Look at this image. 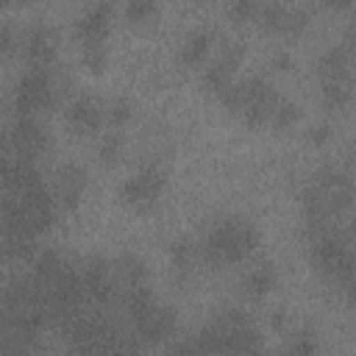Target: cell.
<instances>
[{"label":"cell","instance_id":"d4e9b609","mask_svg":"<svg viewBox=\"0 0 356 356\" xmlns=\"http://www.w3.org/2000/svg\"><path fill=\"white\" fill-rule=\"evenodd\" d=\"M125 156V139L120 131H108L100 136L97 142V161L106 164V167H114L120 159Z\"/></svg>","mask_w":356,"mask_h":356},{"label":"cell","instance_id":"9c48e42d","mask_svg":"<svg viewBox=\"0 0 356 356\" xmlns=\"http://www.w3.org/2000/svg\"><path fill=\"white\" fill-rule=\"evenodd\" d=\"M8 136V147L14 156L36 161L47 147H50V131L44 128V122L39 117H19L14 114V122L6 131Z\"/></svg>","mask_w":356,"mask_h":356},{"label":"cell","instance_id":"8992f818","mask_svg":"<svg viewBox=\"0 0 356 356\" xmlns=\"http://www.w3.org/2000/svg\"><path fill=\"white\" fill-rule=\"evenodd\" d=\"M167 186V172L159 161H142L139 170L122 181L120 200L134 211H150Z\"/></svg>","mask_w":356,"mask_h":356},{"label":"cell","instance_id":"30bf717a","mask_svg":"<svg viewBox=\"0 0 356 356\" xmlns=\"http://www.w3.org/2000/svg\"><path fill=\"white\" fill-rule=\"evenodd\" d=\"M253 19H256L259 28L267 31V33L298 36V33L309 25L312 14H309L306 6H292V3H264V6L256 8V17H253Z\"/></svg>","mask_w":356,"mask_h":356},{"label":"cell","instance_id":"d6986e66","mask_svg":"<svg viewBox=\"0 0 356 356\" xmlns=\"http://www.w3.org/2000/svg\"><path fill=\"white\" fill-rule=\"evenodd\" d=\"M170 261L178 273V281L186 284L192 275H195V267L200 264L197 261V245L189 239V236H178L170 242Z\"/></svg>","mask_w":356,"mask_h":356},{"label":"cell","instance_id":"83f0119b","mask_svg":"<svg viewBox=\"0 0 356 356\" xmlns=\"http://www.w3.org/2000/svg\"><path fill=\"white\" fill-rule=\"evenodd\" d=\"M81 61L92 72H103L108 64V47L106 44H81Z\"/></svg>","mask_w":356,"mask_h":356},{"label":"cell","instance_id":"4316f807","mask_svg":"<svg viewBox=\"0 0 356 356\" xmlns=\"http://www.w3.org/2000/svg\"><path fill=\"white\" fill-rule=\"evenodd\" d=\"M19 53V28L11 19H0V61Z\"/></svg>","mask_w":356,"mask_h":356},{"label":"cell","instance_id":"603a6c76","mask_svg":"<svg viewBox=\"0 0 356 356\" xmlns=\"http://www.w3.org/2000/svg\"><path fill=\"white\" fill-rule=\"evenodd\" d=\"M298 120H300V106L289 97H278V103L270 114V128L284 134V131H292L298 125Z\"/></svg>","mask_w":356,"mask_h":356},{"label":"cell","instance_id":"44dd1931","mask_svg":"<svg viewBox=\"0 0 356 356\" xmlns=\"http://www.w3.org/2000/svg\"><path fill=\"white\" fill-rule=\"evenodd\" d=\"M320 348V337L312 325H298L289 331V339H286V356H314Z\"/></svg>","mask_w":356,"mask_h":356},{"label":"cell","instance_id":"ba28073f","mask_svg":"<svg viewBox=\"0 0 356 356\" xmlns=\"http://www.w3.org/2000/svg\"><path fill=\"white\" fill-rule=\"evenodd\" d=\"M19 53L25 56L28 67L47 70L56 64L58 56V33L50 22L33 19L19 31Z\"/></svg>","mask_w":356,"mask_h":356},{"label":"cell","instance_id":"4dcf8cb0","mask_svg":"<svg viewBox=\"0 0 356 356\" xmlns=\"http://www.w3.org/2000/svg\"><path fill=\"white\" fill-rule=\"evenodd\" d=\"M331 134H334V128H331L328 122H314V125L306 131V139H309V145L320 147V145H325V142L331 139Z\"/></svg>","mask_w":356,"mask_h":356},{"label":"cell","instance_id":"7402d4cb","mask_svg":"<svg viewBox=\"0 0 356 356\" xmlns=\"http://www.w3.org/2000/svg\"><path fill=\"white\" fill-rule=\"evenodd\" d=\"M134 111H136V106H134V100L128 95H117L108 103H103V120L111 125V131L128 125L134 120Z\"/></svg>","mask_w":356,"mask_h":356},{"label":"cell","instance_id":"f1b7e54d","mask_svg":"<svg viewBox=\"0 0 356 356\" xmlns=\"http://www.w3.org/2000/svg\"><path fill=\"white\" fill-rule=\"evenodd\" d=\"M167 356H211V353H209V350L195 339V334H192V337H186V339L172 342L170 350H167Z\"/></svg>","mask_w":356,"mask_h":356},{"label":"cell","instance_id":"5bb4252c","mask_svg":"<svg viewBox=\"0 0 356 356\" xmlns=\"http://www.w3.org/2000/svg\"><path fill=\"white\" fill-rule=\"evenodd\" d=\"M111 17H114V8L108 3L86 6L72 22V33L78 44H106L108 31H111Z\"/></svg>","mask_w":356,"mask_h":356},{"label":"cell","instance_id":"6da1fadb","mask_svg":"<svg viewBox=\"0 0 356 356\" xmlns=\"http://www.w3.org/2000/svg\"><path fill=\"white\" fill-rule=\"evenodd\" d=\"M197 245V261L209 270L242 264L250 259V253L259 245V228L253 220L239 217V214H225L206 225Z\"/></svg>","mask_w":356,"mask_h":356},{"label":"cell","instance_id":"e575fe53","mask_svg":"<svg viewBox=\"0 0 356 356\" xmlns=\"http://www.w3.org/2000/svg\"><path fill=\"white\" fill-rule=\"evenodd\" d=\"M6 153H11V147H8V136H6V131H3V125H0V159H3Z\"/></svg>","mask_w":356,"mask_h":356},{"label":"cell","instance_id":"d590c367","mask_svg":"<svg viewBox=\"0 0 356 356\" xmlns=\"http://www.w3.org/2000/svg\"><path fill=\"white\" fill-rule=\"evenodd\" d=\"M261 356H286V353H261Z\"/></svg>","mask_w":356,"mask_h":356},{"label":"cell","instance_id":"7a4b0ae2","mask_svg":"<svg viewBox=\"0 0 356 356\" xmlns=\"http://www.w3.org/2000/svg\"><path fill=\"white\" fill-rule=\"evenodd\" d=\"M195 339L211 356H261L264 353L259 325L245 309H236V306L220 309L200 331H195Z\"/></svg>","mask_w":356,"mask_h":356},{"label":"cell","instance_id":"ffe728a7","mask_svg":"<svg viewBox=\"0 0 356 356\" xmlns=\"http://www.w3.org/2000/svg\"><path fill=\"white\" fill-rule=\"evenodd\" d=\"M278 281V273H275V264L273 261H259L253 264L245 275H242V292L248 298H264Z\"/></svg>","mask_w":356,"mask_h":356},{"label":"cell","instance_id":"52a82bcc","mask_svg":"<svg viewBox=\"0 0 356 356\" xmlns=\"http://www.w3.org/2000/svg\"><path fill=\"white\" fill-rule=\"evenodd\" d=\"M78 275H81V286L89 303L100 306L103 312H108L117 300V284H114V270H111V259L92 253L78 264Z\"/></svg>","mask_w":356,"mask_h":356},{"label":"cell","instance_id":"cb8c5ba5","mask_svg":"<svg viewBox=\"0 0 356 356\" xmlns=\"http://www.w3.org/2000/svg\"><path fill=\"white\" fill-rule=\"evenodd\" d=\"M320 92H323V106L328 111H345L350 106V97H353V83H320Z\"/></svg>","mask_w":356,"mask_h":356},{"label":"cell","instance_id":"484cf974","mask_svg":"<svg viewBox=\"0 0 356 356\" xmlns=\"http://www.w3.org/2000/svg\"><path fill=\"white\" fill-rule=\"evenodd\" d=\"M125 17L131 25H147L159 17V6L153 0H131L125 6Z\"/></svg>","mask_w":356,"mask_h":356},{"label":"cell","instance_id":"f546056e","mask_svg":"<svg viewBox=\"0 0 356 356\" xmlns=\"http://www.w3.org/2000/svg\"><path fill=\"white\" fill-rule=\"evenodd\" d=\"M256 8H259V3H253V0H234V3H228V17L234 22H250L256 17Z\"/></svg>","mask_w":356,"mask_h":356},{"label":"cell","instance_id":"2e32d148","mask_svg":"<svg viewBox=\"0 0 356 356\" xmlns=\"http://www.w3.org/2000/svg\"><path fill=\"white\" fill-rule=\"evenodd\" d=\"M317 81L320 83H353V47L345 42L328 44L317 58Z\"/></svg>","mask_w":356,"mask_h":356},{"label":"cell","instance_id":"8fae6325","mask_svg":"<svg viewBox=\"0 0 356 356\" xmlns=\"http://www.w3.org/2000/svg\"><path fill=\"white\" fill-rule=\"evenodd\" d=\"M242 56H245V42L242 39H225L220 44V53L203 70V89L209 95H217L220 97L234 83V72H236Z\"/></svg>","mask_w":356,"mask_h":356},{"label":"cell","instance_id":"1f68e13d","mask_svg":"<svg viewBox=\"0 0 356 356\" xmlns=\"http://www.w3.org/2000/svg\"><path fill=\"white\" fill-rule=\"evenodd\" d=\"M0 356H31V348L0 334Z\"/></svg>","mask_w":356,"mask_h":356},{"label":"cell","instance_id":"ac0fdd59","mask_svg":"<svg viewBox=\"0 0 356 356\" xmlns=\"http://www.w3.org/2000/svg\"><path fill=\"white\" fill-rule=\"evenodd\" d=\"M214 44V28L211 25H197L186 33V39L181 42V50H178V61L184 67H197L206 61L209 50Z\"/></svg>","mask_w":356,"mask_h":356},{"label":"cell","instance_id":"277c9868","mask_svg":"<svg viewBox=\"0 0 356 356\" xmlns=\"http://www.w3.org/2000/svg\"><path fill=\"white\" fill-rule=\"evenodd\" d=\"M67 95H70V75H64L53 67H47V70L28 67L14 83V95H11L14 114L39 117L42 111L56 108Z\"/></svg>","mask_w":356,"mask_h":356},{"label":"cell","instance_id":"5b68a950","mask_svg":"<svg viewBox=\"0 0 356 356\" xmlns=\"http://www.w3.org/2000/svg\"><path fill=\"white\" fill-rule=\"evenodd\" d=\"M278 92H275V86L267 81V75H261V72H253V75H248V78H242V81H234L222 95H220V100H222V106L231 111V114H236V117H242V122L248 125V128H261V125H267L270 122V114H273V108H275V103H278Z\"/></svg>","mask_w":356,"mask_h":356},{"label":"cell","instance_id":"d6a6232c","mask_svg":"<svg viewBox=\"0 0 356 356\" xmlns=\"http://www.w3.org/2000/svg\"><path fill=\"white\" fill-rule=\"evenodd\" d=\"M270 67H273L275 72H289V70L295 67V58L289 56V50H275V53L270 56Z\"/></svg>","mask_w":356,"mask_h":356},{"label":"cell","instance_id":"836d02e7","mask_svg":"<svg viewBox=\"0 0 356 356\" xmlns=\"http://www.w3.org/2000/svg\"><path fill=\"white\" fill-rule=\"evenodd\" d=\"M270 325L275 328V331H289V312L286 309H273L270 312Z\"/></svg>","mask_w":356,"mask_h":356},{"label":"cell","instance_id":"7c38bea8","mask_svg":"<svg viewBox=\"0 0 356 356\" xmlns=\"http://www.w3.org/2000/svg\"><path fill=\"white\" fill-rule=\"evenodd\" d=\"M89 186V175L78 161H64L56 172H53V184L47 186L53 195V203L58 211H75L86 195Z\"/></svg>","mask_w":356,"mask_h":356},{"label":"cell","instance_id":"9a60e30c","mask_svg":"<svg viewBox=\"0 0 356 356\" xmlns=\"http://www.w3.org/2000/svg\"><path fill=\"white\" fill-rule=\"evenodd\" d=\"M64 120H67V128L78 136H92L103 128V103L95 97V95H75L70 103H67V111H64Z\"/></svg>","mask_w":356,"mask_h":356},{"label":"cell","instance_id":"4fadbf2b","mask_svg":"<svg viewBox=\"0 0 356 356\" xmlns=\"http://www.w3.org/2000/svg\"><path fill=\"white\" fill-rule=\"evenodd\" d=\"M42 184H44V178L36 170V161L19 159L14 153H6L0 159V192L3 195H19V192H28Z\"/></svg>","mask_w":356,"mask_h":356},{"label":"cell","instance_id":"3957f363","mask_svg":"<svg viewBox=\"0 0 356 356\" xmlns=\"http://www.w3.org/2000/svg\"><path fill=\"white\" fill-rule=\"evenodd\" d=\"M309 259L314 270L342 295H350L353 286V248H350V231L342 225H331L314 236L306 239Z\"/></svg>","mask_w":356,"mask_h":356},{"label":"cell","instance_id":"e0dca14e","mask_svg":"<svg viewBox=\"0 0 356 356\" xmlns=\"http://www.w3.org/2000/svg\"><path fill=\"white\" fill-rule=\"evenodd\" d=\"M114 270V284H117V298L122 292H131L136 286H147V267L136 253H120L111 259Z\"/></svg>","mask_w":356,"mask_h":356}]
</instances>
